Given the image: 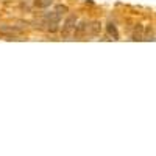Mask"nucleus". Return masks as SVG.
Returning a JSON list of instances; mask_svg holds the SVG:
<instances>
[{"mask_svg": "<svg viewBox=\"0 0 156 156\" xmlns=\"http://www.w3.org/2000/svg\"><path fill=\"white\" fill-rule=\"evenodd\" d=\"M76 17L75 16H67L66 20H64V25H62V34L67 36L70 31H75V27H76Z\"/></svg>", "mask_w": 156, "mask_h": 156, "instance_id": "f257e3e1", "label": "nucleus"}, {"mask_svg": "<svg viewBox=\"0 0 156 156\" xmlns=\"http://www.w3.org/2000/svg\"><path fill=\"white\" fill-rule=\"evenodd\" d=\"M22 30L16 25H0V34H5V36H16L19 34Z\"/></svg>", "mask_w": 156, "mask_h": 156, "instance_id": "f03ea898", "label": "nucleus"}, {"mask_svg": "<svg viewBox=\"0 0 156 156\" xmlns=\"http://www.w3.org/2000/svg\"><path fill=\"white\" fill-rule=\"evenodd\" d=\"M144 28L145 27L142 23H137L136 25L133 33H131V39H133V41H144Z\"/></svg>", "mask_w": 156, "mask_h": 156, "instance_id": "7ed1b4c3", "label": "nucleus"}, {"mask_svg": "<svg viewBox=\"0 0 156 156\" xmlns=\"http://www.w3.org/2000/svg\"><path fill=\"white\" fill-rule=\"evenodd\" d=\"M87 28H89V23L86 20H81L80 23H76V27H75V36H84L87 33Z\"/></svg>", "mask_w": 156, "mask_h": 156, "instance_id": "20e7f679", "label": "nucleus"}, {"mask_svg": "<svg viewBox=\"0 0 156 156\" xmlns=\"http://www.w3.org/2000/svg\"><path fill=\"white\" fill-rule=\"evenodd\" d=\"M42 19H44L45 22H58V23H59L61 14H58L56 11H51V12H45V14L42 16Z\"/></svg>", "mask_w": 156, "mask_h": 156, "instance_id": "39448f33", "label": "nucleus"}, {"mask_svg": "<svg viewBox=\"0 0 156 156\" xmlns=\"http://www.w3.org/2000/svg\"><path fill=\"white\" fill-rule=\"evenodd\" d=\"M87 33L92 34V36H98L100 34V22L98 20H92L89 23V28H87Z\"/></svg>", "mask_w": 156, "mask_h": 156, "instance_id": "423d86ee", "label": "nucleus"}, {"mask_svg": "<svg viewBox=\"0 0 156 156\" xmlns=\"http://www.w3.org/2000/svg\"><path fill=\"white\" fill-rule=\"evenodd\" d=\"M106 31H108V34H109L112 39H119V31H117V27H115L112 22H109V23L106 25Z\"/></svg>", "mask_w": 156, "mask_h": 156, "instance_id": "0eeeda50", "label": "nucleus"}, {"mask_svg": "<svg viewBox=\"0 0 156 156\" xmlns=\"http://www.w3.org/2000/svg\"><path fill=\"white\" fill-rule=\"evenodd\" d=\"M154 34H153V28L151 27H145L144 28V41H153Z\"/></svg>", "mask_w": 156, "mask_h": 156, "instance_id": "6e6552de", "label": "nucleus"}, {"mask_svg": "<svg viewBox=\"0 0 156 156\" xmlns=\"http://www.w3.org/2000/svg\"><path fill=\"white\" fill-rule=\"evenodd\" d=\"M53 3V0H34V6L36 8H47Z\"/></svg>", "mask_w": 156, "mask_h": 156, "instance_id": "1a4fd4ad", "label": "nucleus"}, {"mask_svg": "<svg viewBox=\"0 0 156 156\" xmlns=\"http://www.w3.org/2000/svg\"><path fill=\"white\" fill-rule=\"evenodd\" d=\"M45 25H47V30L50 31V33H56L58 31V22H45Z\"/></svg>", "mask_w": 156, "mask_h": 156, "instance_id": "9d476101", "label": "nucleus"}, {"mask_svg": "<svg viewBox=\"0 0 156 156\" xmlns=\"http://www.w3.org/2000/svg\"><path fill=\"white\" fill-rule=\"evenodd\" d=\"M55 11L58 12V14H66V12H69V8L66 6V5H56V8H55Z\"/></svg>", "mask_w": 156, "mask_h": 156, "instance_id": "9b49d317", "label": "nucleus"}, {"mask_svg": "<svg viewBox=\"0 0 156 156\" xmlns=\"http://www.w3.org/2000/svg\"><path fill=\"white\" fill-rule=\"evenodd\" d=\"M154 39H156V37H154Z\"/></svg>", "mask_w": 156, "mask_h": 156, "instance_id": "f8f14e48", "label": "nucleus"}]
</instances>
